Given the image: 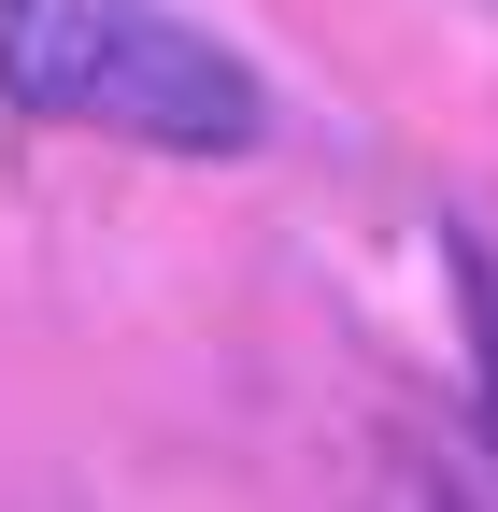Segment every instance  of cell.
<instances>
[{"instance_id": "cell-1", "label": "cell", "mask_w": 498, "mask_h": 512, "mask_svg": "<svg viewBox=\"0 0 498 512\" xmlns=\"http://www.w3.org/2000/svg\"><path fill=\"white\" fill-rule=\"evenodd\" d=\"M0 100L57 128H114L157 157H257L271 100L157 0H0Z\"/></svg>"}, {"instance_id": "cell-2", "label": "cell", "mask_w": 498, "mask_h": 512, "mask_svg": "<svg viewBox=\"0 0 498 512\" xmlns=\"http://www.w3.org/2000/svg\"><path fill=\"white\" fill-rule=\"evenodd\" d=\"M456 285H470V356H484V399H498V256H456Z\"/></svg>"}]
</instances>
